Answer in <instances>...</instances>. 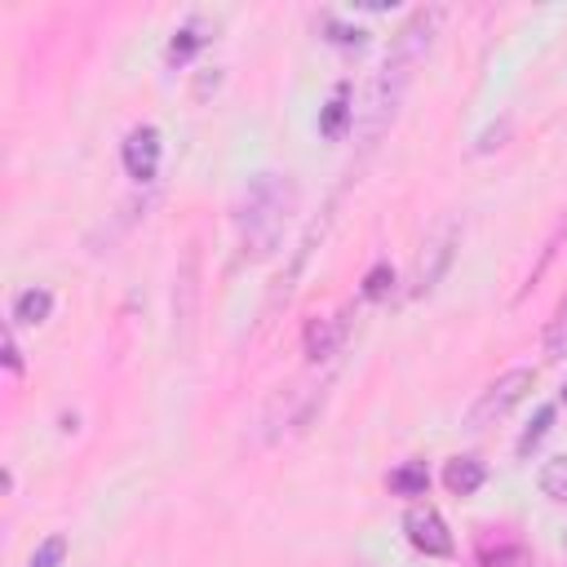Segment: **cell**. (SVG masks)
<instances>
[{"instance_id": "obj_17", "label": "cell", "mask_w": 567, "mask_h": 567, "mask_svg": "<svg viewBox=\"0 0 567 567\" xmlns=\"http://www.w3.org/2000/svg\"><path fill=\"white\" fill-rule=\"evenodd\" d=\"M4 368H9V372H22V350H18L13 323H9V332H4Z\"/></svg>"}, {"instance_id": "obj_10", "label": "cell", "mask_w": 567, "mask_h": 567, "mask_svg": "<svg viewBox=\"0 0 567 567\" xmlns=\"http://www.w3.org/2000/svg\"><path fill=\"white\" fill-rule=\"evenodd\" d=\"M204 40H208V35H199V22L177 27V31H173V40H168V62H177V66H182V62H190V58H195V49H199Z\"/></svg>"}, {"instance_id": "obj_2", "label": "cell", "mask_w": 567, "mask_h": 567, "mask_svg": "<svg viewBox=\"0 0 567 567\" xmlns=\"http://www.w3.org/2000/svg\"><path fill=\"white\" fill-rule=\"evenodd\" d=\"M532 381H536V372H532V368H509V372H501V377H496V381L474 399V408H470V425H474V430H483V425H492V421L509 416V408L527 399Z\"/></svg>"}, {"instance_id": "obj_9", "label": "cell", "mask_w": 567, "mask_h": 567, "mask_svg": "<svg viewBox=\"0 0 567 567\" xmlns=\"http://www.w3.org/2000/svg\"><path fill=\"white\" fill-rule=\"evenodd\" d=\"M385 483H390L394 496H425L430 492V470H425V461H403L385 474Z\"/></svg>"}, {"instance_id": "obj_16", "label": "cell", "mask_w": 567, "mask_h": 567, "mask_svg": "<svg viewBox=\"0 0 567 567\" xmlns=\"http://www.w3.org/2000/svg\"><path fill=\"white\" fill-rule=\"evenodd\" d=\"M483 563H487V567H523L527 554H523V549H496V554H483Z\"/></svg>"}, {"instance_id": "obj_6", "label": "cell", "mask_w": 567, "mask_h": 567, "mask_svg": "<svg viewBox=\"0 0 567 567\" xmlns=\"http://www.w3.org/2000/svg\"><path fill=\"white\" fill-rule=\"evenodd\" d=\"M483 478H487V465L478 456H452L443 470V483L452 496H474L483 487Z\"/></svg>"}, {"instance_id": "obj_18", "label": "cell", "mask_w": 567, "mask_h": 567, "mask_svg": "<svg viewBox=\"0 0 567 567\" xmlns=\"http://www.w3.org/2000/svg\"><path fill=\"white\" fill-rule=\"evenodd\" d=\"M350 567H372V563H350Z\"/></svg>"}, {"instance_id": "obj_4", "label": "cell", "mask_w": 567, "mask_h": 567, "mask_svg": "<svg viewBox=\"0 0 567 567\" xmlns=\"http://www.w3.org/2000/svg\"><path fill=\"white\" fill-rule=\"evenodd\" d=\"M159 155H164V142H159V128H155V124L128 128L120 159H124V168H128L133 182H151V177L159 173Z\"/></svg>"}, {"instance_id": "obj_3", "label": "cell", "mask_w": 567, "mask_h": 567, "mask_svg": "<svg viewBox=\"0 0 567 567\" xmlns=\"http://www.w3.org/2000/svg\"><path fill=\"white\" fill-rule=\"evenodd\" d=\"M403 532H408L412 549H421L430 558H447L452 554V532H447V523H443V514L434 505H412L403 514Z\"/></svg>"}, {"instance_id": "obj_8", "label": "cell", "mask_w": 567, "mask_h": 567, "mask_svg": "<svg viewBox=\"0 0 567 567\" xmlns=\"http://www.w3.org/2000/svg\"><path fill=\"white\" fill-rule=\"evenodd\" d=\"M350 120H354L350 84H337V89H332V97H328V106H323V115H319V133H323V137H341Z\"/></svg>"}, {"instance_id": "obj_15", "label": "cell", "mask_w": 567, "mask_h": 567, "mask_svg": "<svg viewBox=\"0 0 567 567\" xmlns=\"http://www.w3.org/2000/svg\"><path fill=\"white\" fill-rule=\"evenodd\" d=\"M62 558H66V536L53 532L49 540H40V549L27 558V567H62Z\"/></svg>"}, {"instance_id": "obj_12", "label": "cell", "mask_w": 567, "mask_h": 567, "mask_svg": "<svg viewBox=\"0 0 567 567\" xmlns=\"http://www.w3.org/2000/svg\"><path fill=\"white\" fill-rule=\"evenodd\" d=\"M549 425H554V403H540V408H536V421H532V425L518 434V443H514V447H518V456H527V452L549 434Z\"/></svg>"}, {"instance_id": "obj_13", "label": "cell", "mask_w": 567, "mask_h": 567, "mask_svg": "<svg viewBox=\"0 0 567 567\" xmlns=\"http://www.w3.org/2000/svg\"><path fill=\"white\" fill-rule=\"evenodd\" d=\"M390 288H394V270H390L385 261H377V266L363 275V288H359V292H363V301H385Z\"/></svg>"}, {"instance_id": "obj_14", "label": "cell", "mask_w": 567, "mask_h": 567, "mask_svg": "<svg viewBox=\"0 0 567 567\" xmlns=\"http://www.w3.org/2000/svg\"><path fill=\"white\" fill-rule=\"evenodd\" d=\"M545 354H549V359H563V354H567V297H563L558 315H554L549 328H545Z\"/></svg>"}, {"instance_id": "obj_11", "label": "cell", "mask_w": 567, "mask_h": 567, "mask_svg": "<svg viewBox=\"0 0 567 567\" xmlns=\"http://www.w3.org/2000/svg\"><path fill=\"white\" fill-rule=\"evenodd\" d=\"M540 492L558 505H567V456H554L540 465Z\"/></svg>"}, {"instance_id": "obj_19", "label": "cell", "mask_w": 567, "mask_h": 567, "mask_svg": "<svg viewBox=\"0 0 567 567\" xmlns=\"http://www.w3.org/2000/svg\"><path fill=\"white\" fill-rule=\"evenodd\" d=\"M563 403H567V385H563Z\"/></svg>"}, {"instance_id": "obj_5", "label": "cell", "mask_w": 567, "mask_h": 567, "mask_svg": "<svg viewBox=\"0 0 567 567\" xmlns=\"http://www.w3.org/2000/svg\"><path fill=\"white\" fill-rule=\"evenodd\" d=\"M341 341H346V319H341V315H319V319H310L306 332H301L306 359H315V363L332 359V354L341 350Z\"/></svg>"}, {"instance_id": "obj_1", "label": "cell", "mask_w": 567, "mask_h": 567, "mask_svg": "<svg viewBox=\"0 0 567 567\" xmlns=\"http://www.w3.org/2000/svg\"><path fill=\"white\" fill-rule=\"evenodd\" d=\"M297 208V186L288 182V173H252L248 186H244V199H239V213H235V226H239V239H244V252L248 257H270L284 239V226Z\"/></svg>"}, {"instance_id": "obj_7", "label": "cell", "mask_w": 567, "mask_h": 567, "mask_svg": "<svg viewBox=\"0 0 567 567\" xmlns=\"http://www.w3.org/2000/svg\"><path fill=\"white\" fill-rule=\"evenodd\" d=\"M49 315H53V292L49 288H22L13 297V310H9L13 323H44Z\"/></svg>"}]
</instances>
